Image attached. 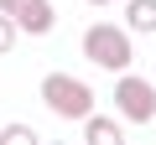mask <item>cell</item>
I'll return each mask as SVG.
<instances>
[{"instance_id":"obj_1","label":"cell","mask_w":156,"mask_h":145,"mask_svg":"<svg viewBox=\"0 0 156 145\" xmlns=\"http://www.w3.org/2000/svg\"><path fill=\"white\" fill-rule=\"evenodd\" d=\"M42 99L62 119H89L94 114V88L78 83V78H68V72H47V78H42Z\"/></svg>"},{"instance_id":"obj_2","label":"cell","mask_w":156,"mask_h":145,"mask_svg":"<svg viewBox=\"0 0 156 145\" xmlns=\"http://www.w3.org/2000/svg\"><path fill=\"white\" fill-rule=\"evenodd\" d=\"M83 52H89V62H99V67H109V72H125L135 57H130V36L120 31V26H89V36H83Z\"/></svg>"},{"instance_id":"obj_3","label":"cell","mask_w":156,"mask_h":145,"mask_svg":"<svg viewBox=\"0 0 156 145\" xmlns=\"http://www.w3.org/2000/svg\"><path fill=\"white\" fill-rule=\"evenodd\" d=\"M115 104H120V114L130 119V124H151L156 119V88L146 83V78H120L115 83Z\"/></svg>"},{"instance_id":"obj_4","label":"cell","mask_w":156,"mask_h":145,"mask_svg":"<svg viewBox=\"0 0 156 145\" xmlns=\"http://www.w3.org/2000/svg\"><path fill=\"white\" fill-rule=\"evenodd\" d=\"M11 21L21 31H31V36H47L57 16H52V0H16V5H11Z\"/></svg>"},{"instance_id":"obj_5","label":"cell","mask_w":156,"mask_h":145,"mask_svg":"<svg viewBox=\"0 0 156 145\" xmlns=\"http://www.w3.org/2000/svg\"><path fill=\"white\" fill-rule=\"evenodd\" d=\"M130 31H156V0H130Z\"/></svg>"},{"instance_id":"obj_6","label":"cell","mask_w":156,"mask_h":145,"mask_svg":"<svg viewBox=\"0 0 156 145\" xmlns=\"http://www.w3.org/2000/svg\"><path fill=\"white\" fill-rule=\"evenodd\" d=\"M89 140H94V145H120V124H115V119H94V114H89Z\"/></svg>"},{"instance_id":"obj_7","label":"cell","mask_w":156,"mask_h":145,"mask_svg":"<svg viewBox=\"0 0 156 145\" xmlns=\"http://www.w3.org/2000/svg\"><path fill=\"white\" fill-rule=\"evenodd\" d=\"M0 140H5V145H37V130H31V124H5Z\"/></svg>"},{"instance_id":"obj_8","label":"cell","mask_w":156,"mask_h":145,"mask_svg":"<svg viewBox=\"0 0 156 145\" xmlns=\"http://www.w3.org/2000/svg\"><path fill=\"white\" fill-rule=\"evenodd\" d=\"M16 36H21V26H16L5 11H0V52H11V47H16Z\"/></svg>"},{"instance_id":"obj_9","label":"cell","mask_w":156,"mask_h":145,"mask_svg":"<svg viewBox=\"0 0 156 145\" xmlns=\"http://www.w3.org/2000/svg\"><path fill=\"white\" fill-rule=\"evenodd\" d=\"M11 5H16V0H0V11H5V16H11Z\"/></svg>"},{"instance_id":"obj_10","label":"cell","mask_w":156,"mask_h":145,"mask_svg":"<svg viewBox=\"0 0 156 145\" xmlns=\"http://www.w3.org/2000/svg\"><path fill=\"white\" fill-rule=\"evenodd\" d=\"M89 5H109V0H89Z\"/></svg>"}]
</instances>
